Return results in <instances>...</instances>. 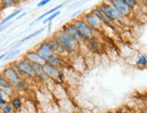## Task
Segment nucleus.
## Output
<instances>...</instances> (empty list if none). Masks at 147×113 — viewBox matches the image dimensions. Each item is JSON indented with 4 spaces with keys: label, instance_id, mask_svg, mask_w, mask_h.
<instances>
[{
    "label": "nucleus",
    "instance_id": "obj_1",
    "mask_svg": "<svg viewBox=\"0 0 147 113\" xmlns=\"http://www.w3.org/2000/svg\"><path fill=\"white\" fill-rule=\"evenodd\" d=\"M16 72L24 79H34L35 78V72L34 69V65L31 62L27 59L23 57L22 59L15 62L11 64Z\"/></svg>",
    "mask_w": 147,
    "mask_h": 113
},
{
    "label": "nucleus",
    "instance_id": "obj_2",
    "mask_svg": "<svg viewBox=\"0 0 147 113\" xmlns=\"http://www.w3.org/2000/svg\"><path fill=\"white\" fill-rule=\"evenodd\" d=\"M54 36L56 37V39L59 41L61 45L65 50V52L67 53L68 55L77 53L80 45H79L76 41H74L71 37H69L64 32H62L61 30L58 31V32L54 35Z\"/></svg>",
    "mask_w": 147,
    "mask_h": 113
},
{
    "label": "nucleus",
    "instance_id": "obj_3",
    "mask_svg": "<svg viewBox=\"0 0 147 113\" xmlns=\"http://www.w3.org/2000/svg\"><path fill=\"white\" fill-rule=\"evenodd\" d=\"M98 7L100 8V10L103 12L106 15V16L109 19L113 24L123 22L126 17H125L122 14L118 12L114 7H112L111 5H109L107 2L103 1L101 2Z\"/></svg>",
    "mask_w": 147,
    "mask_h": 113
},
{
    "label": "nucleus",
    "instance_id": "obj_4",
    "mask_svg": "<svg viewBox=\"0 0 147 113\" xmlns=\"http://www.w3.org/2000/svg\"><path fill=\"white\" fill-rule=\"evenodd\" d=\"M72 23L75 26V27L78 29V31L80 33V35L84 37V39L86 41L88 40V39H91V38H93V37L96 36L95 30L89 26L81 17L72 20Z\"/></svg>",
    "mask_w": 147,
    "mask_h": 113
},
{
    "label": "nucleus",
    "instance_id": "obj_5",
    "mask_svg": "<svg viewBox=\"0 0 147 113\" xmlns=\"http://www.w3.org/2000/svg\"><path fill=\"white\" fill-rule=\"evenodd\" d=\"M61 30L62 31V32H64L66 35H68L69 37H71V38L78 43L79 45H83V43H85L86 40L84 39V37L80 35V33L78 31V29L75 27V26L73 24L72 22L64 24Z\"/></svg>",
    "mask_w": 147,
    "mask_h": 113
},
{
    "label": "nucleus",
    "instance_id": "obj_6",
    "mask_svg": "<svg viewBox=\"0 0 147 113\" xmlns=\"http://www.w3.org/2000/svg\"><path fill=\"white\" fill-rule=\"evenodd\" d=\"M81 18L88 24L89 26L95 30V32L101 31L104 26V24H102V22L95 15H93L91 12H87V13H84L82 15Z\"/></svg>",
    "mask_w": 147,
    "mask_h": 113
},
{
    "label": "nucleus",
    "instance_id": "obj_7",
    "mask_svg": "<svg viewBox=\"0 0 147 113\" xmlns=\"http://www.w3.org/2000/svg\"><path fill=\"white\" fill-rule=\"evenodd\" d=\"M2 73L4 74V76L5 77V79L7 80L9 84L11 86H13V88H14L22 79H24L16 72V71L15 70L14 67H13L11 64L9 66H7V67H5L3 70Z\"/></svg>",
    "mask_w": 147,
    "mask_h": 113
},
{
    "label": "nucleus",
    "instance_id": "obj_8",
    "mask_svg": "<svg viewBox=\"0 0 147 113\" xmlns=\"http://www.w3.org/2000/svg\"><path fill=\"white\" fill-rule=\"evenodd\" d=\"M106 2H107L109 5H111L112 7H114L118 12H120L125 17L128 18L132 16L133 12L127 5L121 0H105Z\"/></svg>",
    "mask_w": 147,
    "mask_h": 113
},
{
    "label": "nucleus",
    "instance_id": "obj_9",
    "mask_svg": "<svg viewBox=\"0 0 147 113\" xmlns=\"http://www.w3.org/2000/svg\"><path fill=\"white\" fill-rule=\"evenodd\" d=\"M35 50H36V52L39 53L45 61H47V59L50 57V56L53 53H54L53 47L50 45V43L47 39L42 41V43H40Z\"/></svg>",
    "mask_w": 147,
    "mask_h": 113
},
{
    "label": "nucleus",
    "instance_id": "obj_10",
    "mask_svg": "<svg viewBox=\"0 0 147 113\" xmlns=\"http://www.w3.org/2000/svg\"><path fill=\"white\" fill-rule=\"evenodd\" d=\"M25 59H27L32 64H44L46 61L44 60L42 56L36 52V50H30V51L25 53L24 55Z\"/></svg>",
    "mask_w": 147,
    "mask_h": 113
},
{
    "label": "nucleus",
    "instance_id": "obj_11",
    "mask_svg": "<svg viewBox=\"0 0 147 113\" xmlns=\"http://www.w3.org/2000/svg\"><path fill=\"white\" fill-rule=\"evenodd\" d=\"M34 69L35 72V78H37L42 83H47L48 81H50V77L46 74L45 71L43 69V64H33Z\"/></svg>",
    "mask_w": 147,
    "mask_h": 113
},
{
    "label": "nucleus",
    "instance_id": "obj_12",
    "mask_svg": "<svg viewBox=\"0 0 147 113\" xmlns=\"http://www.w3.org/2000/svg\"><path fill=\"white\" fill-rule=\"evenodd\" d=\"M90 12H91V13H92L93 15H95L96 16H97V17L98 18V19L102 22V24H103L105 26H108V27L113 28L114 24L106 16V15L100 10V8H99L98 7H96L92 8Z\"/></svg>",
    "mask_w": 147,
    "mask_h": 113
},
{
    "label": "nucleus",
    "instance_id": "obj_13",
    "mask_svg": "<svg viewBox=\"0 0 147 113\" xmlns=\"http://www.w3.org/2000/svg\"><path fill=\"white\" fill-rule=\"evenodd\" d=\"M50 43V45H52L53 47V50L54 53H57V54H60V55H62V56H65V55H68L67 53L65 52V50L63 49V47L61 45V43H59V41L56 39V37L54 35L51 36L50 38L47 39Z\"/></svg>",
    "mask_w": 147,
    "mask_h": 113
},
{
    "label": "nucleus",
    "instance_id": "obj_14",
    "mask_svg": "<svg viewBox=\"0 0 147 113\" xmlns=\"http://www.w3.org/2000/svg\"><path fill=\"white\" fill-rule=\"evenodd\" d=\"M43 69L44 71H45L46 74L50 77V79H53V80H56L58 79V76L60 74V72H61V69L58 68V67H55L53 65H52L49 62H45V64H43Z\"/></svg>",
    "mask_w": 147,
    "mask_h": 113
},
{
    "label": "nucleus",
    "instance_id": "obj_15",
    "mask_svg": "<svg viewBox=\"0 0 147 113\" xmlns=\"http://www.w3.org/2000/svg\"><path fill=\"white\" fill-rule=\"evenodd\" d=\"M49 64H51L52 65L55 66V67H58V68H61L63 65H64V56L60 55V54H57V53H53L50 57L47 59L46 61Z\"/></svg>",
    "mask_w": 147,
    "mask_h": 113
},
{
    "label": "nucleus",
    "instance_id": "obj_16",
    "mask_svg": "<svg viewBox=\"0 0 147 113\" xmlns=\"http://www.w3.org/2000/svg\"><path fill=\"white\" fill-rule=\"evenodd\" d=\"M85 43H86L87 47L88 48V50L91 53H98L100 52L101 46H100V43H99L98 38L96 36L93 37V38H91V39L87 40L85 42Z\"/></svg>",
    "mask_w": 147,
    "mask_h": 113
},
{
    "label": "nucleus",
    "instance_id": "obj_17",
    "mask_svg": "<svg viewBox=\"0 0 147 113\" xmlns=\"http://www.w3.org/2000/svg\"><path fill=\"white\" fill-rule=\"evenodd\" d=\"M136 66L139 69L147 68V53H141L137 55L136 60Z\"/></svg>",
    "mask_w": 147,
    "mask_h": 113
},
{
    "label": "nucleus",
    "instance_id": "obj_18",
    "mask_svg": "<svg viewBox=\"0 0 147 113\" xmlns=\"http://www.w3.org/2000/svg\"><path fill=\"white\" fill-rule=\"evenodd\" d=\"M10 104L12 105L13 109H14V110H20L23 106H24V102H23V99L20 96L18 95H15L14 97L11 98V100H10Z\"/></svg>",
    "mask_w": 147,
    "mask_h": 113
},
{
    "label": "nucleus",
    "instance_id": "obj_19",
    "mask_svg": "<svg viewBox=\"0 0 147 113\" xmlns=\"http://www.w3.org/2000/svg\"><path fill=\"white\" fill-rule=\"evenodd\" d=\"M62 4H61V5H57V7H54L53 8H52V9H50L49 11H47L46 13H44V14H42V16H40L39 17L37 18V19H35L34 22H32L31 24H30V26H32L33 24H34L35 23H37L38 21H40V20H42V19H43L44 17H46V16H51L52 14H53V13H55V12H57V11H59V9L61 8V7H62Z\"/></svg>",
    "mask_w": 147,
    "mask_h": 113
},
{
    "label": "nucleus",
    "instance_id": "obj_20",
    "mask_svg": "<svg viewBox=\"0 0 147 113\" xmlns=\"http://www.w3.org/2000/svg\"><path fill=\"white\" fill-rule=\"evenodd\" d=\"M1 88V90L4 93V95L5 98H7V99H11L12 97H14L15 96V89L13 88V86H11L10 84L8 85H5V86H3V87H0Z\"/></svg>",
    "mask_w": 147,
    "mask_h": 113
},
{
    "label": "nucleus",
    "instance_id": "obj_21",
    "mask_svg": "<svg viewBox=\"0 0 147 113\" xmlns=\"http://www.w3.org/2000/svg\"><path fill=\"white\" fill-rule=\"evenodd\" d=\"M16 91H26L28 89V83L26 79H22L19 83L14 87Z\"/></svg>",
    "mask_w": 147,
    "mask_h": 113
},
{
    "label": "nucleus",
    "instance_id": "obj_22",
    "mask_svg": "<svg viewBox=\"0 0 147 113\" xmlns=\"http://www.w3.org/2000/svg\"><path fill=\"white\" fill-rule=\"evenodd\" d=\"M22 12V8H19V9H17L16 11H15V12H13L12 14H10L9 16H7L5 18H4V19L0 22V26H4V24H7L11 19H13L14 17H16V16H18L19 14H20Z\"/></svg>",
    "mask_w": 147,
    "mask_h": 113
},
{
    "label": "nucleus",
    "instance_id": "obj_23",
    "mask_svg": "<svg viewBox=\"0 0 147 113\" xmlns=\"http://www.w3.org/2000/svg\"><path fill=\"white\" fill-rule=\"evenodd\" d=\"M121 1H123L132 11H135L139 7V2L137 0H121Z\"/></svg>",
    "mask_w": 147,
    "mask_h": 113
},
{
    "label": "nucleus",
    "instance_id": "obj_24",
    "mask_svg": "<svg viewBox=\"0 0 147 113\" xmlns=\"http://www.w3.org/2000/svg\"><path fill=\"white\" fill-rule=\"evenodd\" d=\"M43 31H44V28H41V29H39V30H37V31H35V32H34L33 34H31V35H29L28 36H26V37H25V38L22 39V41H21V42H19V43H17V45H21V43H24L25 41H27V40H29V39H31V38H34V37L37 36L38 35H40V34H42V33L43 32Z\"/></svg>",
    "mask_w": 147,
    "mask_h": 113
},
{
    "label": "nucleus",
    "instance_id": "obj_25",
    "mask_svg": "<svg viewBox=\"0 0 147 113\" xmlns=\"http://www.w3.org/2000/svg\"><path fill=\"white\" fill-rule=\"evenodd\" d=\"M13 112H14V109H13L10 102L5 104V106L0 107V113H13Z\"/></svg>",
    "mask_w": 147,
    "mask_h": 113
},
{
    "label": "nucleus",
    "instance_id": "obj_26",
    "mask_svg": "<svg viewBox=\"0 0 147 113\" xmlns=\"http://www.w3.org/2000/svg\"><path fill=\"white\" fill-rule=\"evenodd\" d=\"M60 14H61V11H57V12H55V13H53V14H52L51 16H49L48 17H46L45 19L43 20V24H48V23H51L52 22L53 19H55V18L58 16H60Z\"/></svg>",
    "mask_w": 147,
    "mask_h": 113
},
{
    "label": "nucleus",
    "instance_id": "obj_27",
    "mask_svg": "<svg viewBox=\"0 0 147 113\" xmlns=\"http://www.w3.org/2000/svg\"><path fill=\"white\" fill-rule=\"evenodd\" d=\"M8 84H9V83L4 76V74L2 72H0V87H3L5 85H8Z\"/></svg>",
    "mask_w": 147,
    "mask_h": 113
},
{
    "label": "nucleus",
    "instance_id": "obj_28",
    "mask_svg": "<svg viewBox=\"0 0 147 113\" xmlns=\"http://www.w3.org/2000/svg\"><path fill=\"white\" fill-rule=\"evenodd\" d=\"M19 50H16V51H12V52H10V53H7V55L5 56V60H9L10 58H12V57H14V56L16 55V54H17V53H19Z\"/></svg>",
    "mask_w": 147,
    "mask_h": 113
},
{
    "label": "nucleus",
    "instance_id": "obj_29",
    "mask_svg": "<svg viewBox=\"0 0 147 113\" xmlns=\"http://www.w3.org/2000/svg\"><path fill=\"white\" fill-rule=\"evenodd\" d=\"M50 1L51 0H42V1H40L37 4V7H43V5H45L48 3H50Z\"/></svg>",
    "mask_w": 147,
    "mask_h": 113
},
{
    "label": "nucleus",
    "instance_id": "obj_30",
    "mask_svg": "<svg viewBox=\"0 0 147 113\" xmlns=\"http://www.w3.org/2000/svg\"><path fill=\"white\" fill-rule=\"evenodd\" d=\"M8 26H9V24H4V26H0V32H2L3 30H5V28H7V27H8Z\"/></svg>",
    "mask_w": 147,
    "mask_h": 113
},
{
    "label": "nucleus",
    "instance_id": "obj_31",
    "mask_svg": "<svg viewBox=\"0 0 147 113\" xmlns=\"http://www.w3.org/2000/svg\"><path fill=\"white\" fill-rule=\"evenodd\" d=\"M7 53H3V54H1V55H0V60H2L3 58H5V56L7 55Z\"/></svg>",
    "mask_w": 147,
    "mask_h": 113
},
{
    "label": "nucleus",
    "instance_id": "obj_32",
    "mask_svg": "<svg viewBox=\"0 0 147 113\" xmlns=\"http://www.w3.org/2000/svg\"><path fill=\"white\" fill-rule=\"evenodd\" d=\"M14 2L16 5H17V4H20L22 2V0H14Z\"/></svg>",
    "mask_w": 147,
    "mask_h": 113
},
{
    "label": "nucleus",
    "instance_id": "obj_33",
    "mask_svg": "<svg viewBox=\"0 0 147 113\" xmlns=\"http://www.w3.org/2000/svg\"><path fill=\"white\" fill-rule=\"evenodd\" d=\"M24 16H25V13H23L22 15H20V16H17V18H16V19H20V18H21V17H23Z\"/></svg>",
    "mask_w": 147,
    "mask_h": 113
},
{
    "label": "nucleus",
    "instance_id": "obj_34",
    "mask_svg": "<svg viewBox=\"0 0 147 113\" xmlns=\"http://www.w3.org/2000/svg\"><path fill=\"white\" fill-rule=\"evenodd\" d=\"M136 113H146V110H139V111H138V112H136Z\"/></svg>",
    "mask_w": 147,
    "mask_h": 113
},
{
    "label": "nucleus",
    "instance_id": "obj_35",
    "mask_svg": "<svg viewBox=\"0 0 147 113\" xmlns=\"http://www.w3.org/2000/svg\"><path fill=\"white\" fill-rule=\"evenodd\" d=\"M2 8H3V5H2V2H1V0H0V11L2 10Z\"/></svg>",
    "mask_w": 147,
    "mask_h": 113
},
{
    "label": "nucleus",
    "instance_id": "obj_36",
    "mask_svg": "<svg viewBox=\"0 0 147 113\" xmlns=\"http://www.w3.org/2000/svg\"><path fill=\"white\" fill-rule=\"evenodd\" d=\"M25 1H27V0H22V2H25Z\"/></svg>",
    "mask_w": 147,
    "mask_h": 113
},
{
    "label": "nucleus",
    "instance_id": "obj_37",
    "mask_svg": "<svg viewBox=\"0 0 147 113\" xmlns=\"http://www.w3.org/2000/svg\"><path fill=\"white\" fill-rule=\"evenodd\" d=\"M142 1H144V2H146V3H147V0H142Z\"/></svg>",
    "mask_w": 147,
    "mask_h": 113
},
{
    "label": "nucleus",
    "instance_id": "obj_38",
    "mask_svg": "<svg viewBox=\"0 0 147 113\" xmlns=\"http://www.w3.org/2000/svg\"><path fill=\"white\" fill-rule=\"evenodd\" d=\"M137 1H138V2L140 3V2H141V1H142V0H137Z\"/></svg>",
    "mask_w": 147,
    "mask_h": 113
},
{
    "label": "nucleus",
    "instance_id": "obj_39",
    "mask_svg": "<svg viewBox=\"0 0 147 113\" xmlns=\"http://www.w3.org/2000/svg\"><path fill=\"white\" fill-rule=\"evenodd\" d=\"M146 113H147V110H146Z\"/></svg>",
    "mask_w": 147,
    "mask_h": 113
}]
</instances>
